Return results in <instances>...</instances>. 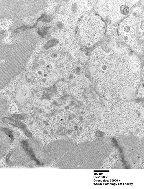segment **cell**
I'll use <instances>...</instances> for the list:
<instances>
[{
  "instance_id": "3957f363",
  "label": "cell",
  "mask_w": 144,
  "mask_h": 189,
  "mask_svg": "<svg viewBox=\"0 0 144 189\" xmlns=\"http://www.w3.org/2000/svg\"><path fill=\"white\" fill-rule=\"evenodd\" d=\"M69 82L71 84L78 86L81 88L88 87L91 83L90 80L83 74L77 75L74 74L72 79L69 80Z\"/></svg>"
},
{
  "instance_id": "2e32d148",
  "label": "cell",
  "mask_w": 144,
  "mask_h": 189,
  "mask_svg": "<svg viewBox=\"0 0 144 189\" xmlns=\"http://www.w3.org/2000/svg\"><path fill=\"white\" fill-rule=\"evenodd\" d=\"M11 117L15 119H18L21 120L23 119L24 117L23 115L20 114H13L11 115Z\"/></svg>"
},
{
  "instance_id": "8992f818",
  "label": "cell",
  "mask_w": 144,
  "mask_h": 189,
  "mask_svg": "<svg viewBox=\"0 0 144 189\" xmlns=\"http://www.w3.org/2000/svg\"><path fill=\"white\" fill-rule=\"evenodd\" d=\"M69 60L65 56L59 55L54 62L55 68H59L65 67Z\"/></svg>"
},
{
  "instance_id": "8fae6325",
  "label": "cell",
  "mask_w": 144,
  "mask_h": 189,
  "mask_svg": "<svg viewBox=\"0 0 144 189\" xmlns=\"http://www.w3.org/2000/svg\"><path fill=\"white\" fill-rule=\"evenodd\" d=\"M55 68L59 77L62 78H65L69 76V73L67 71L65 67L61 68Z\"/></svg>"
},
{
  "instance_id": "30bf717a",
  "label": "cell",
  "mask_w": 144,
  "mask_h": 189,
  "mask_svg": "<svg viewBox=\"0 0 144 189\" xmlns=\"http://www.w3.org/2000/svg\"><path fill=\"white\" fill-rule=\"evenodd\" d=\"M69 92L74 96L79 97H80L82 92V88L77 86H74L69 89Z\"/></svg>"
},
{
  "instance_id": "9a60e30c",
  "label": "cell",
  "mask_w": 144,
  "mask_h": 189,
  "mask_svg": "<svg viewBox=\"0 0 144 189\" xmlns=\"http://www.w3.org/2000/svg\"><path fill=\"white\" fill-rule=\"evenodd\" d=\"M48 27H46L42 29L41 30L38 32V34L42 37H44L47 33L46 31L48 29Z\"/></svg>"
},
{
  "instance_id": "e0dca14e",
  "label": "cell",
  "mask_w": 144,
  "mask_h": 189,
  "mask_svg": "<svg viewBox=\"0 0 144 189\" xmlns=\"http://www.w3.org/2000/svg\"><path fill=\"white\" fill-rule=\"evenodd\" d=\"M59 55L56 53H52L50 55L51 61L53 63L55 61L58 57Z\"/></svg>"
},
{
  "instance_id": "ba28073f",
  "label": "cell",
  "mask_w": 144,
  "mask_h": 189,
  "mask_svg": "<svg viewBox=\"0 0 144 189\" xmlns=\"http://www.w3.org/2000/svg\"><path fill=\"white\" fill-rule=\"evenodd\" d=\"M4 122L20 128L25 127V125L20 121L8 117H4L2 119Z\"/></svg>"
},
{
  "instance_id": "7c38bea8",
  "label": "cell",
  "mask_w": 144,
  "mask_h": 189,
  "mask_svg": "<svg viewBox=\"0 0 144 189\" xmlns=\"http://www.w3.org/2000/svg\"><path fill=\"white\" fill-rule=\"evenodd\" d=\"M54 68L55 67L51 64L47 65L45 68V74L48 75L50 74L53 71Z\"/></svg>"
},
{
  "instance_id": "ac0fdd59",
  "label": "cell",
  "mask_w": 144,
  "mask_h": 189,
  "mask_svg": "<svg viewBox=\"0 0 144 189\" xmlns=\"http://www.w3.org/2000/svg\"><path fill=\"white\" fill-rule=\"evenodd\" d=\"M26 134L27 136H31V133L29 132H27L26 133Z\"/></svg>"
},
{
  "instance_id": "52a82bcc",
  "label": "cell",
  "mask_w": 144,
  "mask_h": 189,
  "mask_svg": "<svg viewBox=\"0 0 144 189\" xmlns=\"http://www.w3.org/2000/svg\"><path fill=\"white\" fill-rule=\"evenodd\" d=\"M68 85L65 82H61L59 83L57 86L58 96L59 97L70 93L68 89Z\"/></svg>"
},
{
  "instance_id": "277c9868",
  "label": "cell",
  "mask_w": 144,
  "mask_h": 189,
  "mask_svg": "<svg viewBox=\"0 0 144 189\" xmlns=\"http://www.w3.org/2000/svg\"><path fill=\"white\" fill-rule=\"evenodd\" d=\"M30 93L29 89L25 86H22L19 89L16 94V98L20 101H24L28 97Z\"/></svg>"
},
{
  "instance_id": "4fadbf2b",
  "label": "cell",
  "mask_w": 144,
  "mask_h": 189,
  "mask_svg": "<svg viewBox=\"0 0 144 189\" xmlns=\"http://www.w3.org/2000/svg\"><path fill=\"white\" fill-rule=\"evenodd\" d=\"M74 60H70L65 67L67 71L69 73H73L72 68V64Z\"/></svg>"
},
{
  "instance_id": "6da1fadb",
  "label": "cell",
  "mask_w": 144,
  "mask_h": 189,
  "mask_svg": "<svg viewBox=\"0 0 144 189\" xmlns=\"http://www.w3.org/2000/svg\"><path fill=\"white\" fill-rule=\"evenodd\" d=\"M110 48L96 51L90 60L96 69L93 75L98 89L103 88L109 94H126L134 90L140 82V64L138 58L127 53H111Z\"/></svg>"
},
{
  "instance_id": "9c48e42d",
  "label": "cell",
  "mask_w": 144,
  "mask_h": 189,
  "mask_svg": "<svg viewBox=\"0 0 144 189\" xmlns=\"http://www.w3.org/2000/svg\"><path fill=\"white\" fill-rule=\"evenodd\" d=\"M74 56L77 60L81 62L85 61L88 59V57L86 55L85 52L79 49L75 51Z\"/></svg>"
},
{
  "instance_id": "5bb4252c",
  "label": "cell",
  "mask_w": 144,
  "mask_h": 189,
  "mask_svg": "<svg viewBox=\"0 0 144 189\" xmlns=\"http://www.w3.org/2000/svg\"><path fill=\"white\" fill-rule=\"evenodd\" d=\"M25 77L26 80L28 82H32L34 80V76L31 73H27L25 75Z\"/></svg>"
},
{
  "instance_id": "7a4b0ae2",
  "label": "cell",
  "mask_w": 144,
  "mask_h": 189,
  "mask_svg": "<svg viewBox=\"0 0 144 189\" xmlns=\"http://www.w3.org/2000/svg\"><path fill=\"white\" fill-rule=\"evenodd\" d=\"M91 16L90 14L85 15L78 25V37L82 45L87 47L92 45L91 41L95 43V39L97 38V37L101 33L99 24L97 23L98 21Z\"/></svg>"
},
{
  "instance_id": "5b68a950",
  "label": "cell",
  "mask_w": 144,
  "mask_h": 189,
  "mask_svg": "<svg viewBox=\"0 0 144 189\" xmlns=\"http://www.w3.org/2000/svg\"><path fill=\"white\" fill-rule=\"evenodd\" d=\"M72 68L73 74L76 75H82L84 73V66L82 63L79 62L74 60L72 64Z\"/></svg>"
}]
</instances>
